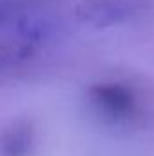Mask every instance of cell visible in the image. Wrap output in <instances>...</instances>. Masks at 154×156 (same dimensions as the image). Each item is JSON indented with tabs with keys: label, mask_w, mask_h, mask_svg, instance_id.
<instances>
[{
	"label": "cell",
	"mask_w": 154,
	"mask_h": 156,
	"mask_svg": "<svg viewBox=\"0 0 154 156\" xmlns=\"http://www.w3.org/2000/svg\"><path fill=\"white\" fill-rule=\"evenodd\" d=\"M89 115L105 127L131 129L145 123L147 105L138 87L129 82H98L85 91Z\"/></svg>",
	"instance_id": "obj_1"
},
{
	"label": "cell",
	"mask_w": 154,
	"mask_h": 156,
	"mask_svg": "<svg viewBox=\"0 0 154 156\" xmlns=\"http://www.w3.org/2000/svg\"><path fill=\"white\" fill-rule=\"evenodd\" d=\"M56 24L45 0H0V38L44 33L54 37Z\"/></svg>",
	"instance_id": "obj_2"
},
{
	"label": "cell",
	"mask_w": 154,
	"mask_h": 156,
	"mask_svg": "<svg viewBox=\"0 0 154 156\" xmlns=\"http://www.w3.org/2000/svg\"><path fill=\"white\" fill-rule=\"evenodd\" d=\"M147 7V0H80L75 15L93 27H113L142 16Z\"/></svg>",
	"instance_id": "obj_3"
},
{
	"label": "cell",
	"mask_w": 154,
	"mask_h": 156,
	"mask_svg": "<svg viewBox=\"0 0 154 156\" xmlns=\"http://www.w3.org/2000/svg\"><path fill=\"white\" fill-rule=\"evenodd\" d=\"M51 38V35L44 33H24L0 38V75L29 62Z\"/></svg>",
	"instance_id": "obj_4"
},
{
	"label": "cell",
	"mask_w": 154,
	"mask_h": 156,
	"mask_svg": "<svg viewBox=\"0 0 154 156\" xmlns=\"http://www.w3.org/2000/svg\"><path fill=\"white\" fill-rule=\"evenodd\" d=\"M35 144V125L27 118H16L0 127V156H31Z\"/></svg>",
	"instance_id": "obj_5"
}]
</instances>
